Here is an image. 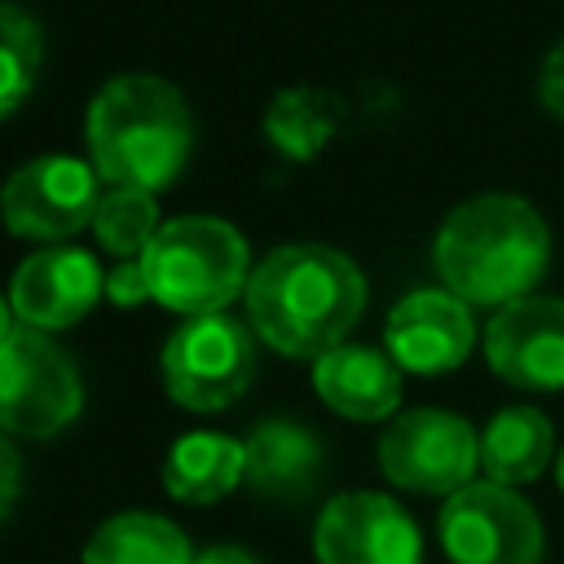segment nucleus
<instances>
[{"instance_id": "3", "label": "nucleus", "mask_w": 564, "mask_h": 564, "mask_svg": "<svg viewBox=\"0 0 564 564\" xmlns=\"http://www.w3.org/2000/svg\"><path fill=\"white\" fill-rule=\"evenodd\" d=\"M84 141L110 189H163L189 154L194 119L185 97L159 75H115L97 88Z\"/></svg>"}, {"instance_id": "17", "label": "nucleus", "mask_w": 564, "mask_h": 564, "mask_svg": "<svg viewBox=\"0 0 564 564\" xmlns=\"http://www.w3.org/2000/svg\"><path fill=\"white\" fill-rule=\"evenodd\" d=\"M555 449L551 419L533 405H507L498 410L480 432V467L494 485H529L546 471Z\"/></svg>"}, {"instance_id": "10", "label": "nucleus", "mask_w": 564, "mask_h": 564, "mask_svg": "<svg viewBox=\"0 0 564 564\" xmlns=\"http://www.w3.org/2000/svg\"><path fill=\"white\" fill-rule=\"evenodd\" d=\"M317 564H419V529L388 498L370 489L339 494L322 507L313 529Z\"/></svg>"}, {"instance_id": "20", "label": "nucleus", "mask_w": 564, "mask_h": 564, "mask_svg": "<svg viewBox=\"0 0 564 564\" xmlns=\"http://www.w3.org/2000/svg\"><path fill=\"white\" fill-rule=\"evenodd\" d=\"M93 234H97L101 251H110L115 260H141V251L159 234L154 194H145V189H110V194H101V203L93 212Z\"/></svg>"}, {"instance_id": "27", "label": "nucleus", "mask_w": 564, "mask_h": 564, "mask_svg": "<svg viewBox=\"0 0 564 564\" xmlns=\"http://www.w3.org/2000/svg\"><path fill=\"white\" fill-rule=\"evenodd\" d=\"M555 480H560V489H564V449H560V458H555Z\"/></svg>"}, {"instance_id": "14", "label": "nucleus", "mask_w": 564, "mask_h": 564, "mask_svg": "<svg viewBox=\"0 0 564 564\" xmlns=\"http://www.w3.org/2000/svg\"><path fill=\"white\" fill-rule=\"evenodd\" d=\"M313 388L335 414L357 419V423L388 419L401 405L397 361L366 344H339V348L322 352L313 366Z\"/></svg>"}, {"instance_id": "22", "label": "nucleus", "mask_w": 564, "mask_h": 564, "mask_svg": "<svg viewBox=\"0 0 564 564\" xmlns=\"http://www.w3.org/2000/svg\"><path fill=\"white\" fill-rule=\"evenodd\" d=\"M106 295H110L119 308H137L141 300H150V286H145L141 260H119V264L106 273Z\"/></svg>"}, {"instance_id": "6", "label": "nucleus", "mask_w": 564, "mask_h": 564, "mask_svg": "<svg viewBox=\"0 0 564 564\" xmlns=\"http://www.w3.org/2000/svg\"><path fill=\"white\" fill-rule=\"evenodd\" d=\"M84 383L48 330L13 326L0 339V427L13 436H57L79 419Z\"/></svg>"}, {"instance_id": "13", "label": "nucleus", "mask_w": 564, "mask_h": 564, "mask_svg": "<svg viewBox=\"0 0 564 564\" xmlns=\"http://www.w3.org/2000/svg\"><path fill=\"white\" fill-rule=\"evenodd\" d=\"M106 291V278L97 260L79 247H44L26 256L9 282V308L22 326L35 330H62L75 326L97 295Z\"/></svg>"}, {"instance_id": "18", "label": "nucleus", "mask_w": 564, "mask_h": 564, "mask_svg": "<svg viewBox=\"0 0 564 564\" xmlns=\"http://www.w3.org/2000/svg\"><path fill=\"white\" fill-rule=\"evenodd\" d=\"M84 564H194V551L172 520L154 511H119L88 538Z\"/></svg>"}, {"instance_id": "12", "label": "nucleus", "mask_w": 564, "mask_h": 564, "mask_svg": "<svg viewBox=\"0 0 564 564\" xmlns=\"http://www.w3.org/2000/svg\"><path fill=\"white\" fill-rule=\"evenodd\" d=\"M383 344H388V357L397 361V370L445 375V370L463 366L476 344L471 304H463L445 286L410 291L405 300L392 304V313L383 322Z\"/></svg>"}, {"instance_id": "8", "label": "nucleus", "mask_w": 564, "mask_h": 564, "mask_svg": "<svg viewBox=\"0 0 564 564\" xmlns=\"http://www.w3.org/2000/svg\"><path fill=\"white\" fill-rule=\"evenodd\" d=\"M480 463V436L449 410H405L379 441V467L397 489L410 494H458L471 485Z\"/></svg>"}, {"instance_id": "7", "label": "nucleus", "mask_w": 564, "mask_h": 564, "mask_svg": "<svg viewBox=\"0 0 564 564\" xmlns=\"http://www.w3.org/2000/svg\"><path fill=\"white\" fill-rule=\"evenodd\" d=\"M441 546L449 564H538L542 520L507 485L471 480L441 507Z\"/></svg>"}, {"instance_id": "9", "label": "nucleus", "mask_w": 564, "mask_h": 564, "mask_svg": "<svg viewBox=\"0 0 564 564\" xmlns=\"http://www.w3.org/2000/svg\"><path fill=\"white\" fill-rule=\"evenodd\" d=\"M97 203V167L75 154H40L22 163L0 189V216L9 234L31 242H62L88 229Z\"/></svg>"}, {"instance_id": "24", "label": "nucleus", "mask_w": 564, "mask_h": 564, "mask_svg": "<svg viewBox=\"0 0 564 564\" xmlns=\"http://www.w3.org/2000/svg\"><path fill=\"white\" fill-rule=\"evenodd\" d=\"M18 489H22V458H18L13 441L0 432V520L9 516V507H13Z\"/></svg>"}, {"instance_id": "11", "label": "nucleus", "mask_w": 564, "mask_h": 564, "mask_svg": "<svg viewBox=\"0 0 564 564\" xmlns=\"http://www.w3.org/2000/svg\"><path fill=\"white\" fill-rule=\"evenodd\" d=\"M485 357L498 379L524 392L564 388V300L524 295L502 304L485 326Z\"/></svg>"}, {"instance_id": "5", "label": "nucleus", "mask_w": 564, "mask_h": 564, "mask_svg": "<svg viewBox=\"0 0 564 564\" xmlns=\"http://www.w3.org/2000/svg\"><path fill=\"white\" fill-rule=\"evenodd\" d=\"M159 370L176 405L194 414H216L234 405L256 375V330L229 313L185 317L167 335Z\"/></svg>"}, {"instance_id": "15", "label": "nucleus", "mask_w": 564, "mask_h": 564, "mask_svg": "<svg viewBox=\"0 0 564 564\" xmlns=\"http://www.w3.org/2000/svg\"><path fill=\"white\" fill-rule=\"evenodd\" d=\"M242 485L269 502L304 498L322 476V441L286 419H264L242 441Z\"/></svg>"}, {"instance_id": "2", "label": "nucleus", "mask_w": 564, "mask_h": 564, "mask_svg": "<svg viewBox=\"0 0 564 564\" xmlns=\"http://www.w3.org/2000/svg\"><path fill=\"white\" fill-rule=\"evenodd\" d=\"M441 286L463 304L502 308L524 300L551 260V229L520 194H476L436 229L432 247Z\"/></svg>"}, {"instance_id": "26", "label": "nucleus", "mask_w": 564, "mask_h": 564, "mask_svg": "<svg viewBox=\"0 0 564 564\" xmlns=\"http://www.w3.org/2000/svg\"><path fill=\"white\" fill-rule=\"evenodd\" d=\"M13 335V308H9V300L0 295V339H9Z\"/></svg>"}, {"instance_id": "4", "label": "nucleus", "mask_w": 564, "mask_h": 564, "mask_svg": "<svg viewBox=\"0 0 564 564\" xmlns=\"http://www.w3.org/2000/svg\"><path fill=\"white\" fill-rule=\"evenodd\" d=\"M141 273L150 300L172 313H225L229 300L247 291L251 251L247 238L220 216H176L163 220L150 247L141 251Z\"/></svg>"}, {"instance_id": "21", "label": "nucleus", "mask_w": 564, "mask_h": 564, "mask_svg": "<svg viewBox=\"0 0 564 564\" xmlns=\"http://www.w3.org/2000/svg\"><path fill=\"white\" fill-rule=\"evenodd\" d=\"M40 62H44V35L35 18L13 4H0V119L31 97L40 79Z\"/></svg>"}, {"instance_id": "1", "label": "nucleus", "mask_w": 564, "mask_h": 564, "mask_svg": "<svg viewBox=\"0 0 564 564\" xmlns=\"http://www.w3.org/2000/svg\"><path fill=\"white\" fill-rule=\"evenodd\" d=\"M247 322L282 357H322L344 344L366 308L361 269L322 242L273 247L247 278Z\"/></svg>"}, {"instance_id": "16", "label": "nucleus", "mask_w": 564, "mask_h": 564, "mask_svg": "<svg viewBox=\"0 0 564 564\" xmlns=\"http://www.w3.org/2000/svg\"><path fill=\"white\" fill-rule=\"evenodd\" d=\"M242 441L225 432H185L163 454V489L176 502H216L242 485Z\"/></svg>"}, {"instance_id": "25", "label": "nucleus", "mask_w": 564, "mask_h": 564, "mask_svg": "<svg viewBox=\"0 0 564 564\" xmlns=\"http://www.w3.org/2000/svg\"><path fill=\"white\" fill-rule=\"evenodd\" d=\"M194 564H260L251 551H242V546H207V551H198L194 555Z\"/></svg>"}, {"instance_id": "19", "label": "nucleus", "mask_w": 564, "mask_h": 564, "mask_svg": "<svg viewBox=\"0 0 564 564\" xmlns=\"http://www.w3.org/2000/svg\"><path fill=\"white\" fill-rule=\"evenodd\" d=\"M339 119H344V106H339L330 93L300 84V88H282V93L269 101V110H264V132H269V141H273L286 159L304 163V159H317V150L335 137Z\"/></svg>"}, {"instance_id": "23", "label": "nucleus", "mask_w": 564, "mask_h": 564, "mask_svg": "<svg viewBox=\"0 0 564 564\" xmlns=\"http://www.w3.org/2000/svg\"><path fill=\"white\" fill-rule=\"evenodd\" d=\"M538 97H542V106L564 123V40L551 48V57H546V66H542Z\"/></svg>"}]
</instances>
